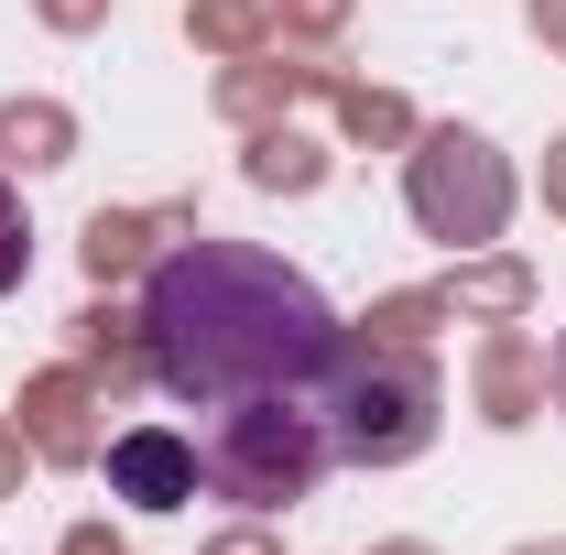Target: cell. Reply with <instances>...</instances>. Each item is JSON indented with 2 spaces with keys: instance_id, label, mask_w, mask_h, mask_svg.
<instances>
[{
  "instance_id": "1",
  "label": "cell",
  "mask_w": 566,
  "mask_h": 555,
  "mask_svg": "<svg viewBox=\"0 0 566 555\" xmlns=\"http://www.w3.org/2000/svg\"><path fill=\"white\" fill-rule=\"evenodd\" d=\"M338 305L316 283L251 251V240H175L142 283V348L153 381L186 404H251V392H316V370L338 359Z\"/></svg>"
},
{
  "instance_id": "2",
  "label": "cell",
  "mask_w": 566,
  "mask_h": 555,
  "mask_svg": "<svg viewBox=\"0 0 566 555\" xmlns=\"http://www.w3.org/2000/svg\"><path fill=\"white\" fill-rule=\"evenodd\" d=\"M327 458H338V447H327L316 392H251V404H218V425L197 436V480H208L218 501H240V512H283V501H305Z\"/></svg>"
},
{
  "instance_id": "3",
  "label": "cell",
  "mask_w": 566,
  "mask_h": 555,
  "mask_svg": "<svg viewBox=\"0 0 566 555\" xmlns=\"http://www.w3.org/2000/svg\"><path fill=\"white\" fill-rule=\"evenodd\" d=\"M316 415H327V447L359 458V469H392L436 436V370L415 348H370L338 338V359L316 370Z\"/></svg>"
},
{
  "instance_id": "4",
  "label": "cell",
  "mask_w": 566,
  "mask_h": 555,
  "mask_svg": "<svg viewBox=\"0 0 566 555\" xmlns=\"http://www.w3.org/2000/svg\"><path fill=\"white\" fill-rule=\"evenodd\" d=\"M415 218L436 229V240L480 251L501 218H512V175H501V153L480 132H424L415 142Z\"/></svg>"
},
{
  "instance_id": "5",
  "label": "cell",
  "mask_w": 566,
  "mask_h": 555,
  "mask_svg": "<svg viewBox=\"0 0 566 555\" xmlns=\"http://www.w3.org/2000/svg\"><path fill=\"white\" fill-rule=\"evenodd\" d=\"M109 501H132V512H186V501H197V447H186L175 425L109 436Z\"/></svg>"
},
{
  "instance_id": "6",
  "label": "cell",
  "mask_w": 566,
  "mask_h": 555,
  "mask_svg": "<svg viewBox=\"0 0 566 555\" xmlns=\"http://www.w3.org/2000/svg\"><path fill=\"white\" fill-rule=\"evenodd\" d=\"M66 142H76V121L55 98H11L0 109V164H66Z\"/></svg>"
},
{
  "instance_id": "7",
  "label": "cell",
  "mask_w": 566,
  "mask_h": 555,
  "mask_svg": "<svg viewBox=\"0 0 566 555\" xmlns=\"http://www.w3.org/2000/svg\"><path fill=\"white\" fill-rule=\"evenodd\" d=\"M22 415H33V447H44V458H87V425H76V415H87V381H66V370H55Z\"/></svg>"
},
{
  "instance_id": "8",
  "label": "cell",
  "mask_w": 566,
  "mask_h": 555,
  "mask_svg": "<svg viewBox=\"0 0 566 555\" xmlns=\"http://www.w3.org/2000/svg\"><path fill=\"white\" fill-rule=\"evenodd\" d=\"M316 175H327V164H316V142H305V132H262V142H251V186H273V197H305Z\"/></svg>"
},
{
  "instance_id": "9",
  "label": "cell",
  "mask_w": 566,
  "mask_h": 555,
  "mask_svg": "<svg viewBox=\"0 0 566 555\" xmlns=\"http://www.w3.org/2000/svg\"><path fill=\"white\" fill-rule=\"evenodd\" d=\"M480 392H491V425H523V404H534V348H523V338H491Z\"/></svg>"
},
{
  "instance_id": "10",
  "label": "cell",
  "mask_w": 566,
  "mask_h": 555,
  "mask_svg": "<svg viewBox=\"0 0 566 555\" xmlns=\"http://www.w3.org/2000/svg\"><path fill=\"white\" fill-rule=\"evenodd\" d=\"M153 229H175V218H109V208H98V218H87V273H98V283L132 273L142 251H153Z\"/></svg>"
},
{
  "instance_id": "11",
  "label": "cell",
  "mask_w": 566,
  "mask_h": 555,
  "mask_svg": "<svg viewBox=\"0 0 566 555\" xmlns=\"http://www.w3.org/2000/svg\"><path fill=\"white\" fill-rule=\"evenodd\" d=\"M197 33H208L218 55H240V44H262V11L251 0H197Z\"/></svg>"
},
{
  "instance_id": "12",
  "label": "cell",
  "mask_w": 566,
  "mask_h": 555,
  "mask_svg": "<svg viewBox=\"0 0 566 555\" xmlns=\"http://www.w3.org/2000/svg\"><path fill=\"white\" fill-rule=\"evenodd\" d=\"M22 273H33V218H22V197H11V186H0V294H11Z\"/></svg>"
},
{
  "instance_id": "13",
  "label": "cell",
  "mask_w": 566,
  "mask_h": 555,
  "mask_svg": "<svg viewBox=\"0 0 566 555\" xmlns=\"http://www.w3.org/2000/svg\"><path fill=\"white\" fill-rule=\"evenodd\" d=\"M349 132H403V109H392V98H370V87H349Z\"/></svg>"
},
{
  "instance_id": "14",
  "label": "cell",
  "mask_w": 566,
  "mask_h": 555,
  "mask_svg": "<svg viewBox=\"0 0 566 555\" xmlns=\"http://www.w3.org/2000/svg\"><path fill=\"white\" fill-rule=\"evenodd\" d=\"M534 33H556V44H566V0H534Z\"/></svg>"
},
{
  "instance_id": "15",
  "label": "cell",
  "mask_w": 566,
  "mask_h": 555,
  "mask_svg": "<svg viewBox=\"0 0 566 555\" xmlns=\"http://www.w3.org/2000/svg\"><path fill=\"white\" fill-rule=\"evenodd\" d=\"M338 11H349V0H294V22H338Z\"/></svg>"
},
{
  "instance_id": "16",
  "label": "cell",
  "mask_w": 566,
  "mask_h": 555,
  "mask_svg": "<svg viewBox=\"0 0 566 555\" xmlns=\"http://www.w3.org/2000/svg\"><path fill=\"white\" fill-rule=\"evenodd\" d=\"M208 555H273V545H262V534H229V545H208Z\"/></svg>"
},
{
  "instance_id": "17",
  "label": "cell",
  "mask_w": 566,
  "mask_h": 555,
  "mask_svg": "<svg viewBox=\"0 0 566 555\" xmlns=\"http://www.w3.org/2000/svg\"><path fill=\"white\" fill-rule=\"evenodd\" d=\"M11 480H22V447H11V436H0V490H11Z\"/></svg>"
},
{
  "instance_id": "18",
  "label": "cell",
  "mask_w": 566,
  "mask_h": 555,
  "mask_svg": "<svg viewBox=\"0 0 566 555\" xmlns=\"http://www.w3.org/2000/svg\"><path fill=\"white\" fill-rule=\"evenodd\" d=\"M44 11H55V22H87V11H98V0H44Z\"/></svg>"
},
{
  "instance_id": "19",
  "label": "cell",
  "mask_w": 566,
  "mask_h": 555,
  "mask_svg": "<svg viewBox=\"0 0 566 555\" xmlns=\"http://www.w3.org/2000/svg\"><path fill=\"white\" fill-rule=\"evenodd\" d=\"M545 197H556V208H566V142H556V175H545Z\"/></svg>"
},
{
  "instance_id": "20",
  "label": "cell",
  "mask_w": 566,
  "mask_h": 555,
  "mask_svg": "<svg viewBox=\"0 0 566 555\" xmlns=\"http://www.w3.org/2000/svg\"><path fill=\"white\" fill-rule=\"evenodd\" d=\"M66 555H109V545H98V534H76V545H66Z\"/></svg>"
},
{
  "instance_id": "21",
  "label": "cell",
  "mask_w": 566,
  "mask_h": 555,
  "mask_svg": "<svg viewBox=\"0 0 566 555\" xmlns=\"http://www.w3.org/2000/svg\"><path fill=\"white\" fill-rule=\"evenodd\" d=\"M556 404H566V338H556Z\"/></svg>"
},
{
  "instance_id": "22",
  "label": "cell",
  "mask_w": 566,
  "mask_h": 555,
  "mask_svg": "<svg viewBox=\"0 0 566 555\" xmlns=\"http://www.w3.org/2000/svg\"><path fill=\"white\" fill-rule=\"evenodd\" d=\"M523 555H566V545H523Z\"/></svg>"
},
{
  "instance_id": "23",
  "label": "cell",
  "mask_w": 566,
  "mask_h": 555,
  "mask_svg": "<svg viewBox=\"0 0 566 555\" xmlns=\"http://www.w3.org/2000/svg\"><path fill=\"white\" fill-rule=\"evenodd\" d=\"M392 555H424V545H392Z\"/></svg>"
}]
</instances>
